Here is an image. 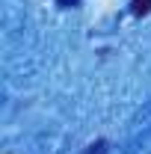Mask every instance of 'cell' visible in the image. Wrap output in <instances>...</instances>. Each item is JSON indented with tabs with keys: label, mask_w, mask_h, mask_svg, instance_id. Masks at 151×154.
I'll list each match as a JSON object with an SVG mask.
<instances>
[{
	"label": "cell",
	"mask_w": 151,
	"mask_h": 154,
	"mask_svg": "<svg viewBox=\"0 0 151 154\" xmlns=\"http://www.w3.org/2000/svg\"><path fill=\"white\" fill-rule=\"evenodd\" d=\"M131 12L136 15V18H145V15L151 12V0H133V3H131Z\"/></svg>",
	"instance_id": "obj_1"
},
{
	"label": "cell",
	"mask_w": 151,
	"mask_h": 154,
	"mask_svg": "<svg viewBox=\"0 0 151 154\" xmlns=\"http://www.w3.org/2000/svg\"><path fill=\"white\" fill-rule=\"evenodd\" d=\"M77 3H80V0H57V6H62V9H71Z\"/></svg>",
	"instance_id": "obj_3"
},
{
	"label": "cell",
	"mask_w": 151,
	"mask_h": 154,
	"mask_svg": "<svg viewBox=\"0 0 151 154\" xmlns=\"http://www.w3.org/2000/svg\"><path fill=\"white\" fill-rule=\"evenodd\" d=\"M83 154H107V139H98V142H92V145H89Z\"/></svg>",
	"instance_id": "obj_2"
}]
</instances>
